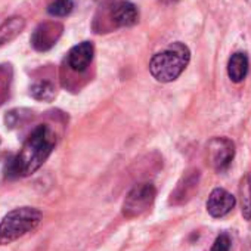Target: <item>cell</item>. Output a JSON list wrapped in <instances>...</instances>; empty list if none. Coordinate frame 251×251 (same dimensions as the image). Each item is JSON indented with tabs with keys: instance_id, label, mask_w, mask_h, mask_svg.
Here are the masks:
<instances>
[{
	"instance_id": "obj_13",
	"label": "cell",
	"mask_w": 251,
	"mask_h": 251,
	"mask_svg": "<svg viewBox=\"0 0 251 251\" xmlns=\"http://www.w3.org/2000/svg\"><path fill=\"white\" fill-rule=\"evenodd\" d=\"M239 200L241 213L245 220H251V175L242 176L239 182Z\"/></svg>"
},
{
	"instance_id": "obj_8",
	"label": "cell",
	"mask_w": 251,
	"mask_h": 251,
	"mask_svg": "<svg viewBox=\"0 0 251 251\" xmlns=\"http://www.w3.org/2000/svg\"><path fill=\"white\" fill-rule=\"evenodd\" d=\"M236 204L235 197L223 188H216L211 191L207 200V211L211 217L220 219L229 214Z\"/></svg>"
},
{
	"instance_id": "obj_4",
	"label": "cell",
	"mask_w": 251,
	"mask_h": 251,
	"mask_svg": "<svg viewBox=\"0 0 251 251\" xmlns=\"http://www.w3.org/2000/svg\"><path fill=\"white\" fill-rule=\"evenodd\" d=\"M155 195H157V191L152 183H139L133 186L124 198L123 214L129 219L142 216L151 208L155 200Z\"/></svg>"
},
{
	"instance_id": "obj_7",
	"label": "cell",
	"mask_w": 251,
	"mask_h": 251,
	"mask_svg": "<svg viewBox=\"0 0 251 251\" xmlns=\"http://www.w3.org/2000/svg\"><path fill=\"white\" fill-rule=\"evenodd\" d=\"M109 9V20L117 27H132L139 20L138 8L127 2V0H115L111 3Z\"/></svg>"
},
{
	"instance_id": "obj_3",
	"label": "cell",
	"mask_w": 251,
	"mask_h": 251,
	"mask_svg": "<svg viewBox=\"0 0 251 251\" xmlns=\"http://www.w3.org/2000/svg\"><path fill=\"white\" fill-rule=\"evenodd\" d=\"M42 222V211L34 207H20L9 211L0 222V245H8L34 230Z\"/></svg>"
},
{
	"instance_id": "obj_10",
	"label": "cell",
	"mask_w": 251,
	"mask_h": 251,
	"mask_svg": "<svg viewBox=\"0 0 251 251\" xmlns=\"http://www.w3.org/2000/svg\"><path fill=\"white\" fill-rule=\"evenodd\" d=\"M93 55H95L93 43L81 42V43L75 45L74 48H71V50L68 52V58H67L68 67L75 73H83L90 65Z\"/></svg>"
},
{
	"instance_id": "obj_17",
	"label": "cell",
	"mask_w": 251,
	"mask_h": 251,
	"mask_svg": "<svg viewBox=\"0 0 251 251\" xmlns=\"http://www.w3.org/2000/svg\"><path fill=\"white\" fill-rule=\"evenodd\" d=\"M163 3H175V2H177V0H161Z\"/></svg>"
},
{
	"instance_id": "obj_15",
	"label": "cell",
	"mask_w": 251,
	"mask_h": 251,
	"mask_svg": "<svg viewBox=\"0 0 251 251\" xmlns=\"http://www.w3.org/2000/svg\"><path fill=\"white\" fill-rule=\"evenodd\" d=\"M74 9V2L73 0H53V2L48 6V12L52 17L62 18L67 17L73 12Z\"/></svg>"
},
{
	"instance_id": "obj_18",
	"label": "cell",
	"mask_w": 251,
	"mask_h": 251,
	"mask_svg": "<svg viewBox=\"0 0 251 251\" xmlns=\"http://www.w3.org/2000/svg\"><path fill=\"white\" fill-rule=\"evenodd\" d=\"M244 251H251V245H247V248Z\"/></svg>"
},
{
	"instance_id": "obj_11",
	"label": "cell",
	"mask_w": 251,
	"mask_h": 251,
	"mask_svg": "<svg viewBox=\"0 0 251 251\" xmlns=\"http://www.w3.org/2000/svg\"><path fill=\"white\" fill-rule=\"evenodd\" d=\"M248 73V58L242 52H236L229 58L227 75L233 83H241Z\"/></svg>"
},
{
	"instance_id": "obj_9",
	"label": "cell",
	"mask_w": 251,
	"mask_h": 251,
	"mask_svg": "<svg viewBox=\"0 0 251 251\" xmlns=\"http://www.w3.org/2000/svg\"><path fill=\"white\" fill-rule=\"evenodd\" d=\"M198 183H200V172L197 169L188 170L182 176V179L177 182V186L175 188V191L172 192L170 204L179 205L191 200L194 192L198 189Z\"/></svg>"
},
{
	"instance_id": "obj_16",
	"label": "cell",
	"mask_w": 251,
	"mask_h": 251,
	"mask_svg": "<svg viewBox=\"0 0 251 251\" xmlns=\"http://www.w3.org/2000/svg\"><path fill=\"white\" fill-rule=\"evenodd\" d=\"M230 247H232V241H230L229 233L222 232V233L214 239V242H213L210 251H230Z\"/></svg>"
},
{
	"instance_id": "obj_12",
	"label": "cell",
	"mask_w": 251,
	"mask_h": 251,
	"mask_svg": "<svg viewBox=\"0 0 251 251\" xmlns=\"http://www.w3.org/2000/svg\"><path fill=\"white\" fill-rule=\"evenodd\" d=\"M25 27V21L21 17H12L0 25V46L12 42Z\"/></svg>"
},
{
	"instance_id": "obj_2",
	"label": "cell",
	"mask_w": 251,
	"mask_h": 251,
	"mask_svg": "<svg viewBox=\"0 0 251 251\" xmlns=\"http://www.w3.org/2000/svg\"><path fill=\"white\" fill-rule=\"evenodd\" d=\"M191 50L182 42H175L164 50L155 53L150 61V73L160 83L175 81L188 67Z\"/></svg>"
},
{
	"instance_id": "obj_1",
	"label": "cell",
	"mask_w": 251,
	"mask_h": 251,
	"mask_svg": "<svg viewBox=\"0 0 251 251\" xmlns=\"http://www.w3.org/2000/svg\"><path fill=\"white\" fill-rule=\"evenodd\" d=\"M56 145L55 132L48 124H40L30 133L21 151L14 157L8 167V176L27 177L36 173L50 157Z\"/></svg>"
},
{
	"instance_id": "obj_6",
	"label": "cell",
	"mask_w": 251,
	"mask_h": 251,
	"mask_svg": "<svg viewBox=\"0 0 251 251\" xmlns=\"http://www.w3.org/2000/svg\"><path fill=\"white\" fill-rule=\"evenodd\" d=\"M62 31H64L62 24H59L56 21L43 23L34 30V33L31 36V45L36 50L46 52L56 45V42L62 36Z\"/></svg>"
},
{
	"instance_id": "obj_5",
	"label": "cell",
	"mask_w": 251,
	"mask_h": 251,
	"mask_svg": "<svg viewBox=\"0 0 251 251\" xmlns=\"http://www.w3.org/2000/svg\"><path fill=\"white\" fill-rule=\"evenodd\" d=\"M235 157V145L227 138H213L207 144V160L217 173L225 172Z\"/></svg>"
},
{
	"instance_id": "obj_14",
	"label": "cell",
	"mask_w": 251,
	"mask_h": 251,
	"mask_svg": "<svg viewBox=\"0 0 251 251\" xmlns=\"http://www.w3.org/2000/svg\"><path fill=\"white\" fill-rule=\"evenodd\" d=\"M30 95L36 100L50 102L55 98V86L50 81H37L30 87Z\"/></svg>"
}]
</instances>
